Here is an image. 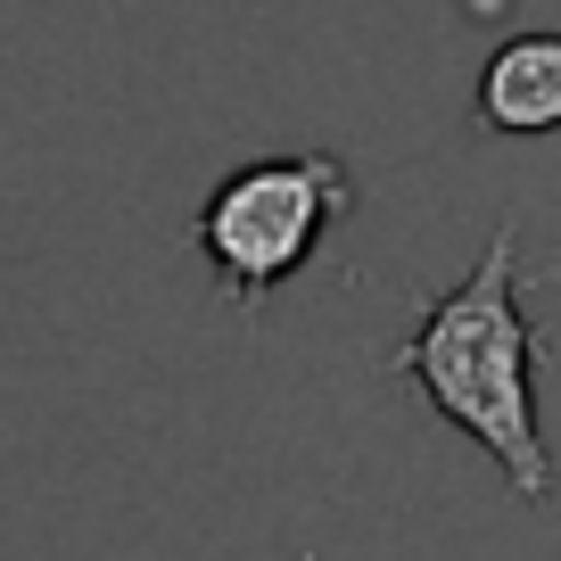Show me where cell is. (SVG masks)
Wrapping results in <instances>:
<instances>
[{
	"mask_svg": "<svg viewBox=\"0 0 561 561\" xmlns=\"http://www.w3.org/2000/svg\"><path fill=\"white\" fill-rule=\"evenodd\" d=\"M528 322H520V224H504L488 240V256L471 264V280H455L446 298L421 306V331L388 355L397 380H413L471 446H488V462H504V479L545 504L553 495V455L537 438V397H528Z\"/></svg>",
	"mask_w": 561,
	"mask_h": 561,
	"instance_id": "obj_1",
	"label": "cell"
},
{
	"mask_svg": "<svg viewBox=\"0 0 561 561\" xmlns=\"http://www.w3.org/2000/svg\"><path fill=\"white\" fill-rule=\"evenodd\" d=\"M355 207V182L339 158L322 149H298V158H256L231 182H215L207 207H198V248L224 273V289L240 306H264V289L298 273L314 256V240Z\"/></svg>",
	"mask_w": 561,
	"mask_h": 561,
	"instance_id": "obj_2",
	"label": "cell"
},
{
	"mask_svg": "<svg viewBox=\"0 0 561 561\" xmlns=\"http://www.w3.org/2000/svg\"><path fill=\"white\" fill-rule=\"evenodd\" d=\"M479 124H495V133H553L561 124V34H520L488 58Z\"/></svg>",
	"mask_w": 561,
	"mask_h": 561,
	"instance_id": "obj_3",
	"label": "cell"
}]
</instances>
